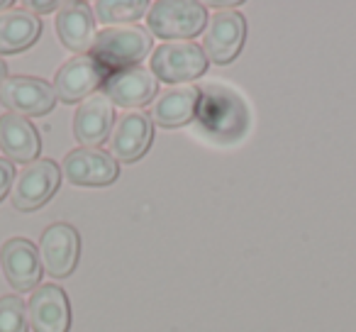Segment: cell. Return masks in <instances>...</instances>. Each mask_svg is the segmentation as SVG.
I'll return each mask as SVG.
<instances>
[{
	"label": "cell",
	"mask_w": 356,
	"mask_h": 332,
	"mask_svg": "<svg viewBox=\"0 0 356 332\" xmlns=\"http://www.w3.org/2000/svg\"><path fill=\"white\" fill-rule=\"evenodd\" d=\"M154 49V37L142 25L105 27L95 35L90 56L98 59L108 71L142 66V61Z\"/></svg>",
	"instance_id": "7a4b0ae2"
},
{
	"label": "cell",
	"mask_w": 356,
	"mask_h": 332,
	"mask_svg": "<svg viewBox=\"0 0 356 332\" xmlns=\"http://www.w3.org/2000/svg\"><path fill=\"white\" fill-rule=\"evenodd\" d=\"M208 6L222 13V10H237V8L242 6V3H239V0H237V3H222V0H215V3H208Z\"/></svg>",
	"instance_id": "cb8c5ba5"
},
{
	"label": "cell",
	"mask_w": 356,
	"mask_h": 332,
	"mask_svg": "<svg viewBox=\"0 0 356 332\" xmlns=\"http://www.w3.org/2000/svg\"><path fill=\"white\" fill-rule=\"evenodd\" d=\"M27 317L35 332H69L71 303L61 286L40 283L27 301Z\"/></svg>",
	"instance_id": "5bb4252c"
},
{
	"label": "cell",
	"mask_w": 356,
	"mask_h": 332,
	"mask_svg": "<svg viewBox=\"0 0 356 332\" xmlns=\"http://www.w3.org/2000/svg\"><path fill=\"white\" fill-rule=\"evenodd\" d=\"M61 184V166L54 159H35L32 164H25L15 174L10 189V200L17 210L32 213L40 210L54 198L56 189Z\"/></svg>",
	"instance_id": "277c9868"
},
{
	"label": "cell",
	"mask_w": 356,
	"mask_h": 332,
	"mask_svg": "<svg viewBox=\"0 0 356 332\" xmlns=\"http://www.w3.org/2000/svg\"><path fill=\"white\" fill-rule=\"evenodd\" d=\"M8 79V64L3 61V56H0V86H3V81Z\"/></svg>",
	"instance_id": "d4e9b609"
},
{
	"label": "cell",
	"mask_w": 356,
	"mask_h": 332,
	"mask_svg": "<svg viewBox=\"0 0 356 332\" xmlns=\"http://www.w3.org/2000/svg\"><path fill=\"white\" fill-rule=\"evenodd\" d=\"M0 267L8 283L20 293L35 291L42 283L44 269H42L40 249L25 237H10L0 247Z\"/></svg>",
	"instance_id": "4fadbf2b"
},
{
	"label": "cell",
	"mask_w": 356,
	"mask_h": 332,
	"mask_svg": "<svg viewBox=\"0 0 356 332\" xmlns=\"http://www.w3.org/2000/svg\"><path fill=\"white\" fill-rule=\"evenodd\" d=\"M149 3L147 0H98L93 3V15L103 25H124L134 22L142 15H147Z\"/></svg>",
	"instance_id": "ffe728a7"
},
{
	"label": "cell",
	"mask_w": 356,
	"mask_h": 332,
	"mask_svg": "<svg viewBox=\"0 0 356 332\" xmlns=\"http://www.w3.org/2000/svg\"><path fill=\"white\" fill-rule=\"evenodd\" d=\"M154 142V122L142 110H129L120 115L110 132V152L120 164H132L149 152Z\"/></svg>",
	"instance_id": "7c38bea8"
},
{
	"label": "cell",
	"mask_w": 356,
	"mask_h": 332,
	"mask_svg": "<svg viewBox=\"0 0 356 332\" xmlns=\"http://www.w3.org/2000/svg\"><path fill=\"white\" fill-rule=\"evenodd\" d=\"M152 74L166 84H186L208 71V56L195 42H166L152 52Z\"/></svg>",
	"instance_id": "5b68a950"
},
{
	"label": "cell",
	"mask_w": 356,
	"mask_h": 332,
	"mask_svg": "<svg viewBox=\"0 0 356 332\" xmlns=\"http://www.w3.org/2000/svg\"><path fill=\"white\" fill-rule=\"evenodd\" d=\"M195 118H198L200 132L218 144L239 142L252 122L249 105L244 103V98L222 84H210L200 88Z\"/></svg>",
	"instance_id": "6da1fadb"
},
{
	"label": "cell",
	"mask_w": 356,
	"mask_h": 332,
	"mask_svg": "<svg viewBox=\"0 0 356 332\" xmlns=\"http://www.w3.org/2000/svg\"><path fill=\"white\" fill-rule=\"evenodd\" d=\"M200 100V88L195 86H178V88H168L154 100L149 118L163 129H176L188 125L195 118Z\"/></svg>",
	"instance_id": "ac0fdd59"
},
{
	"label": "cell",
	"mask_w": 356,
	"mask_h": 332,
	"mask_svg": "<svg viewBox=\"0 0 356 332\" xmlns=\"http://www.w3.org/2000/svg\"><path fill=\"white\" fill-rule=\"evenodd\" d=\"M247 42V20L237 10L213 13L203 30V52L213 64H232Z\"/></svg>",
	"instance_id": "8992f818"
},
{
	"label": "cell",
	"mask_w": 356,
	"mask_h": 332,
	"mask_svg": "<svg viewBox=\"0 0 356 332\" xmlns=\"http://www.w3.org/2000/svg\"><path fill=\"white\" fill-rule=\"evenodd\" d=\"M15 174H17V171H15V166H13V161H8V159H0V200L10 193L13 181H15Z\"/></svg>",
	"instance_id": "7402d4cb"
},
{
	"label": "cell",
	"mask_w": 356,
	"mask_h": 332,
	"mask_svg": "<svg viewBox=\"0 0 356 332\" xmlns=\"http://www.w3.org/2000/svg\"><path fill=\"white\" fill-rule=\"evenodd\" d=\"M42 269L54 278H66L76 271L81 259V235L74 225L54 223L40 237Z\"/></svg>",
	"instance_id": "9c48e42d"
},
{
	"label": "cell",
	"mask_w": 356,
	"mask_h": 332,
	"mask_svg": "<svg viewBox=\"0 0 356 332\" xmlns=\"http://www.w3.org/2000/svg\"><path fill=\"white\" fill-rule=\"evenodd\" d=\"M115 125L113 103L103 93H93L79 105L74 115V137L81 147L98 149L110 137Z\"/></svg>",
	"instance_id": "2e32d148"
},
{
	"label": "cell",
	"mask_w": 356,
	"mask_h": 332,
	"mask_svg": "<svg viewBox=\"0 0 356 332\" xmlns=\"http://www.w3.org/2000/svg\"><path fill=\"white\" fill-rule=\"evenodd\" d=\"M0 332H30L27 303L20 296L0 298Z\"/></svg>",
	"instance_id": "44dd1931"
},
{
	"label": "cell",
	"mask_w": 356,
	"mask_h": 332,
	"mask_svg": "<svg viewBox=\"0 0 356 332\" xmlns=\"http://www.w3.org/2000/svg\"><path fill=\"white\" fill-rule=\"evenodd\" d=\"M0 149L8 157V161L32 164L42 149L40 132L22 115L3 113L0 115Z\"/></svg>",
	"instance_id": "e0dca14e"
},
{
	"label": "cell",
	"mask_w": 356,
	"mask_h": 332,
	"mask_svg": "<svg viewBox=\"0 0 356 332\" xmlns=\"http://www.w3.org/2000/svg\"><path fill=\"white\" fill-rule=\"evenodd\" d=\"M61 171L74 186H90V189H100V186H110L118 181L120 176V164L113 159V154L103 152V149H71L66 154Z\"/></svg>",
	"instance_id": "8fae6325"
},
{
	"label": "cell",
	"mask_w": 356,
	"mask_h": 332,
	"mask_svg": "<svg viewBox=\"0 0 356 332\" xmlns=\"http://www.w3.org/2000/svg\"><path fill=\"white\" fill-rule=\"evenodd\" d=\"M108 74L110 71L90 54L74 56L66 64H61V69L54 74L51 88L56 93V100L61 103H83L86 98L93 95V90L103 86Z\"/></svg>",
	"instance_id": "52a82bcc"
},
{
	"label": "cell",
	"mask_w": 356,
	"mask_h": 332,
	"mask_svg": "<svg viewBox=\"0 0 356 332\" xmlns=\"http://www.w3.org/2000/svg\"><path fill=\"white\" fill-rule=\"evenodd\" d=\"M56 35L66 49L76 52V56H83L86 52H90L95 40L93 6H88L83 0H66L61 10L56 13Z\"/></svg>",
	"instance_id": "9a60e30c"
},
{
	"label": "cell",
	"mask_w": 356,
	"mask_h": 332,
	"mask_svg": "<svg viewBox=\"0 0 356 332\" xmlns=\"http://www.w3.org/2000/svg\"><path fill=\"white\" fill-rule=\"evenodd\" d=\"M0 103L22 118H42L54 110L56 93L51 84L35 76H10L0 86Z\"/></svg>",
	"instance_id": "ba28073f"
},
{
	"label": "cell",
	"mask_w": 356,
	"mask_h": 332,
	"mask_svg": "<svg viewBox=\"0 0 356 332\" xmlns=\"http://www.w3.org/2000/svg\"><path fill=\"white\" fill-rule=\"evenodd\" d=\"M13 6H15V3H13V0H0V13H8V10H13Z\"/></svg>",
	"instance_id": "484cf974"
},
{
	"label": "cell",
	"mask_w": 356,
	"mask_h": 332,
	"mask_svg": "<svg viewBox=\"0 0 356 332\" xmlns=\"http://www.w3.org/2000/svg\"><path fill=\"white\" fill-rule=\"evenodd\" d=\"M147 25L161 40L191 42L208 25V10L195 0H156L147 10Z\"/></svg>",
	"instance_id": "3957f363"
},
{
	"label": "cell",
	"mask_w": 356,
	"mask_h": 332,
	"mask_svg": "<svg viewBox=\"0 0 356 332\" xmlns=\"http://www.w3.org/2000/svg\"><path fill=\"white\" fill-rule=\"evenodd\" d=\"M61 6H64V3H40V0H30V3H25V8L37 10V13H54V10H61Z\"/></svg>",
	"instance_id": "603a6c76"
},
{
	"label": "cell",
	"mask_w": 356,
	"mask_h": 332,
	"mask_svg": "<svg viewBox=\"0 0 356 332\" xmlns=\"http://www.w3.org/2000/svg\"><path fill=\"white\" fill-rule=\"evenodd\" d=\"M42 35V20L27 8L0 13V56L27 52Z\"/></svg>",
	"instance_id": "d6986e66"
},
{
	"label": "cell",
	"mask_w": 356,
	"mask_h": 332,
	"mask_svg": "<svg viewBox=\"0 0 356 332\" xmlns=\"http://www.w3.org/2000/svg\"><path fill=\"white\" fill-rule=\"evenodd\" d=\"M159 93V79L152 74V69L144 66H129V69L110 71L103 81V95L113 105L120 108H142L152 103Z\"/></svg>",
	"instance_id": "30bf717a"
}]
</instances>
